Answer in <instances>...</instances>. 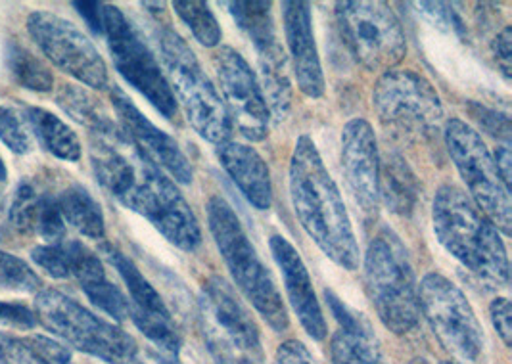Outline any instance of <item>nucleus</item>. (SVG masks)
<instances>
[{"mask_svg":"<svg viewBox=\"0 0 512 364\" xmlns=\"http://www.w3.org/2000/svg\"><path fill=\"white\" fill-rule=\"evenodd\" d=\"M290 196L303 230L330 261L357 271L361 251L340 190L309 135L296 140L290 158Z\"/></svg>","mask_w":512,"mask_h":364,"instance_id":"1","label":"nucleus"},{"mask_svg":"<svg viewBox=\"0 0 512 364\" xmlns=\"http://www.w3.org/2000/svg\"><path fill=\"white\" fill-rule=\"evenodd\" d=\"M434 232L447 253L491 288L509 286V255L499 230L455 184H443L432 205Z\"/></svg>","mask_w":512,"mask_h":364,"instance_id":"2","label":"nucleus"},{"mask_svg":"<svg viewBox=\"0 0 512 364\" xmlns=\"http://www.w3.org/2000/svg\"><path fill=\"white\" fill-rule=\"evenodd\" d=\"M206 209L211 236L233 274L238 290L275 332H284L290 326V317L280 296L279 286L261 261L233 205L221 196H213Z\"/></svg>","mask_w":512,"mask_h":364,"instance_id":"3","label":"nucleus"},{"mask_svg":"<svg viewBox=\"0 0 512 364\" xmlns=\"http://www.w3.org/2000/svg\"><path fill=\"white\" fill-rule=\"evenodd\" d=\"M365 288L382 324L397 336L419 326V286L399 236L382 228L365 255Z\"/></svg>","mask_w":512,"mask_h":364,"instance_id":"4","label":"nucleus"},{"mask_svg":"<svg viewBox=\"0 0 512 364\" xmlns=\"http://www.w3.org/2000/svg\"><path fill=\"white\" fill-rule=\"evenodd\" d=\"M158 46L163 75L194 131L213 144L229 140L233 131L231 119L192 48L171 27L158 31Z\"/></svg>","mask_w":512,"mask_h":364,"instance_id":"5","label":"nucleus"},{"mask_svg":"<svg viewBox=\"0 0 512 364\" xmlns=\"http://www.w3.org/2000/svg\"><path fill=\"white\" fill-rule=\"evenodd\" d=\"M198 324L215 363H265L256 320L225 278L210 276L202 284L198 296Z\"/></svg>","mask_w":512,"mask_h":364,"instance_id":"6","label":"nucleus"},{"mask_svg":"<svg viewBox=\"0 0 512 364\" xmlns=\"http://www.w3.org/2000/svg\"><path fill=\"white\" fill-rule=\"evenodd\" d=\"M35 317L48 332L71 347L108 364H125L139 357L137 342L116 324L96 317L70 296L45 288L35 297Z\"/></svg>","mask_w":512,"mask_h":364,"instance_id":"7","label":"nucleus"},{"mask_svg":"<svg viewBox=\"0 0 512 364\" xmlns=\"http://www.w3.org/2000/svg\"><path fill=\"white\" fill-rule=\"evenodd\" d=\"M449 156L466 182L476 207L493 227L511 234V188L505 184L484 138L463 119H449L443 129Z\"/></svg>","mask_w":512,"mask_h":364,"instance_id":"8","label":"nucleus"},{"mask_svg":"<svg viewBox=\"0 0 512 364\" xmlns=\"http://www.w3.org/2000/svg\"><path fill=\"white\" fill-rule=\"evenodd\" d=\"M102 35L106 37L112 62L119 75L133 89H137L165 119H177L179 104L169 89L158 60L142 41L133 23L112 4H102Z\"/></svg>","mask_w":512,"mask_h":364,"instance_id":"9","label":"nucleus"},{"mask_svg":"<svg viewBox=\"0 0 512 364\" xmlns=\"http://www.w3.org/2000/svg\"><path fill=\"white\" fill-rule=\"evenodd\" d=\"M373 108L386 127L409 137H432L443 121L440 94L411 69H390L376 81Z\"/></svg>","mask_w":512,"mask_h":364,"instance_id":"10","label":"nucleus"},{"mask_svg":"<svg viewBox=\"0 0 512 364\" xmlns=\"http://www.w3.org/2000/svg\"><path fill=\"white\" fill-rule=\"evenodd\" d=\"M142 215L179 250L194 251L202 244L200 223L175 182L144 154L140 156L137 182L123 204Z\"/></svg>","mask_w":512,"mask_h":364,"instance_id":"11","label":"nucleus"},{"mask_svg":"<svg viewBox=\"0 0 512 364\" xmlns=\"http://www.w3.org/2000/svg\"><path fill=\"white\" fill-rule=\"evenodd\" d=\"M342 37L359 64L371 71H390L405 52L407 41L401 22L384 2L346 0L336 4Z\"/></svg>","mask_w":512,"mask_h":364,"instance_id":"12","label":"nucleus"},{"mask_svg":"<svg viewBox=\"0 0 512 364\" xmlns=\"http://www.w3.org/2000/svg\"><path fill=\"white\" fill-rule=\"evenodd\" d=\"M419 309L443 347L461 361L480 363L484 330L465 294L440 273H428L419 286Z\"/></svg>","mask_w":512,"mask_h":364,"instance_id":"13","label":"nucleus"},{"mask_svg":"<svg viewBox=\"0 0 512 364\" xmlns=\"http://www.w3.org/2000/svg\"><path fill=\"white\" fill-rule=\"evenodd\" d=\"M236 25L256 48L259 85L269 112L282 121L292 106V83L288 75V58L280 45L271 14V2H229Z\"/></svg>","mask_w":512,"mask_h":364,"instance_id":"14","label":"nucleus"},{"mask_svg":"<svg viewBox=\"0 0 512 364\" xmlns=\"http://www.w3.org/2000/svg\"><path fill=\"white\" fill-rule=\"evenodd\" d=\"M27 31L56 68L91 89H108L110 77L104 58L73 23L52 12H33L27 18Z\"/></svg>","mask_w":512,"mask_h":364,"instance_id":"15","label":"nucleus"},{"mask_svg":"<svg viewBox=\"0 0 512 364\" xmlns=\"http://www.w3.org/2000/svg\"><path fill=\"white\" fill-rule=\"evenodd\" d=\"M213 68L229 119L242 137L261 142L269 133L271 112L256 73L231 46H221L215 52Z\"/></svg>","mask_w":512,"mask_h":364,"instance_id":"16","label":"nucleus"},{"mask_svg":"<svg viewBox=\"0 0 512 364\" xmlns=\"http://www.w3.org/2000/svg\"><path fill=\"white\" fill-rule=\"evenodd\" d=\"M102 253L127 286L129 319L167 357H177L181 351V334L162 296L125 253L110 244L102 246Z\"/></svg>","mask_w":512,"mask_h":364,"instance_id":"17","label":"nucleus"},{"mask_svg":"<svg viewBox=\"0 0 512 364\" xmlns=\"http://www.w3.org/2000/svg\"><path fill=\"white\" fill-rule=\"evenodd\" d=\"M342 169L351 194L367 217L380 209V152L367 119H351L342 131Z\"/></svg>","mask_w":512,"mask_h":364,"instance_id":"18","label":"nucleus"},{"mask_svg":"<svg viewBox=\"0 0 512 364\" xmlns=\"http://www.w3.org/2000/svg\"><path fill=\"white\" fill-rule=\"evenodd\" d=\"M110 100L119 117L121 131L139 148L140 152L148 160L154 161L160 169L167 171L175 181L190 184L194 177L192 165L185 156V152L181 150V146L177 144V140L169 137L160 127H156L119 87L112 89Z\"/></svg>","mask_w":512,"mask_h":364,"instance_id":"19","label":"nucleus"},{"mask_svg":"<svg viewBox=\"0 0 512 364\" xmlns=\"http://www.w3.org/2000/svg\"><path fill=\"white\" fill-rule=\"evenodd\" d=\"M282 18L298 87L307 98H321L325 94V73L315 43L311 4L303 0L282 2Z\"/></svg>","mask_w":512,"mask_h":364,"instance_id":"20","label":"nucleus"},{"mask_svg":"<svg viewBox=\"0 0 512 364\" xmlns=\"http://www.w3.org/2000/svg\"><path fill=\"white\" fill-rule=\"evenodd\" d=\"M269 246H271L273 259L284 278L288 301L302 322L303 330L315 342H323L328 336V326H326L321 303L313 290V282L303 263L302 255L280 234L271 236Z\"/></svg>","mask_w":512,"mask_h":364,"instance_id":"21","label":"nucleus"},{"mask_svg":"<svg viewBox=\"0 0 512 364\" xmlns=\"http://www.w3.org/2000/svg\"><path fill=\"white\" fill-rule=\"evenodd\" d=\"M64 246L70 257L71 276L77 278L94 307L117 322L129 319V299L114 282H110L98 255L77 240L64 242Z\"/></svg>","mask_w":512,"mask_h":364,"instance_id":"22","label":"nucleus"},{"mask_svg":"<svg viewBox=\"0 0 512 364\" xmlns=\"http://www.w3.org/2000/svg\"><path fill=\"white\" fill-rule=\"evenodd\" d=\"M215 156L244 198L259 211H267L273 204L271 173L265 160L248 144L225 140L217 144Z\"/></svg>","mask_w":512,"mask_h":364,"instance_id":"23","label":"nucleus"},{"mask_svg":"<svg viewBox=\"0 0 512 364\" xmlns=\"http://www.w3.org/2000/svg\"><path fill=\"white\" fill-rule=\"evenodd\" d=\"M325 297L334 319L340 324L330 342L332 364H382L369 322L332 292H325Z\"/></svg>","mask_w":512,"mask_h":364,"instance_id":"24","label":"nucleus"},{"mask_svg":"<svg viewBox=\"0 0 512 364\" xmlns=\"http://www.w3.org/2000/svg\"><path fill=\"white\" fill-rule=\"evenodd\" d=\"M420 186L417 175L396 152L380 158V202L396 215L411 217L419 204Z\"/></svg>","mask_w":512,"mask_h":364,"instance_id":"25","label":"nucleus"},{"mask_svg":"<svg viewBox=\"0 0 512 364\" xmlns=\"http://www.w3.org/2000/svg\"><path fill=\"white\" fill-rule=\"evenodd\" d=\"M25 121L29 123L33 135L43 144V148L54 158L64 161L81 160L83 148L79 138L58 115L43 108H27Z\"/></svg>","mask_w":512,"mask_h":364,"instance_id":"26","label":"nucleus"},{"mask_svg":"<svg viewBox=\"0 0 512 364\" xmlns=\"http://www.w3.org/2000/svg\"><path fill=\"white\" fill-rule=\"evenodd\" d=\"M64 221L91 240H104L106 221L102 207L83 186H71L58 198Z\"/></svg>","mask_w":512,"mask_h":364,"instance_id":"27","label":"nucleus"},{"mask_svg":"<svg viewBox=\"0 0 512 364\" xmlns=\"http://www.w3.org/2000/svg\"><path fill=\"white\" fill-rule=\"evenodd\" d=\"M56 100H58V106L70 115L71 119L91 129L94 135L110 133L117 127L93 94L77 85H62Z\"/></svg>","mask_w":512,"mask_h":364,"instance_id":"28","label":"nucleus"},{"mask_svg":"<svg viewBox=\"0 0 512 364\" xmlns=\"http://www.w3.org/2000/svg\"><path fill=\"white\" fill-rule=\"evenodd\" d=\"M6 66L16 83L35 92H50L54 87V75L43 60L31 54L25 46L10 41L6 45Z\"/></svg>","mask_w":512,"mask_h":364,"instance_id":"29","label":"nucleus"},{"mask_svg":"<svg viewBox=\"0 0 512 364\" xmlns=\"http://www.w3.org/2000/svg\"><path fill=\"white\" fill-rule=\"evenodd\" d=\"M173 10L177 16L187 23L194 39L206 48H215L221 43L223 31L217 22L213 10L204 0H177L173 2Z\"/></svg>","mask_w":512,"mask_h":364,"instance_id":"30","label":"nucleus"},{"mask_svg":"<svg viewBox=\"0 0 512 364\" xmlns=\"http://www.w3.org/2000/svg\"><path fill=\"white\" fill-rule=\"evenodd\" d=\"M43 286L41 278L24 259L0 251V288L16 292H35Z\"/></svg>","mask_w":512,"mask_h":364,"instance_id":"31","label":"nucleus"},{"mask_svg":"<svg viewBox=\"0 0 512 364\" xmlns=\"http://www.w3.org/2000/svg\"><path fill=\"white\" fill-rule=\"evenodd\" d=\"M39 194L31 182L22 181L16 188L14 200L8 211L10 225L20 230V232H29L35 230V219H37V207H39Z\"/></svg>","mask_w":512,"mask_h":364,"instance_id":"32","label":"nucleus"},{"mask_svg":"<svg viewBox=\"0 0 512 364\" xmlns=\"http://www.w3.org/2000/svg\"><path fill=\"white\" fill-rule=\"evenodd\" d=\"M35 230L41 234L47 244H60L66 238V221L62 215V209L58 204V198L41 196L37 207V219Z\"/></svg>","mask_w":512,"mask_h":364,"instance_id":"33","label":"nucleus"},{"mask_svg":"<svg viewBox=\"0 0 512 364\" xmlns=\"http://www.w3.org/2000/svg\"><path fill=\"white\" fill-rule=\"evenodd\" d=\"M0 140L16 154H27L31 150V135L24 119L6 106H0Z\"/></svg>","mask_w":512,"mask_h":364,"instance_id":"34","label":"nucleus"},{"mask_svg":"<svg viewBox=\"0 0 512 364\" xmlns=\"http://www.w3.org/2000/svg\"><path fill=\"white\" fill-rule=\"evenodd\" d=\"M66 242V240H64ZM64 242L60 244H45L31 251V259L37 267H41L48 276L56 280L71 278L70 257Z\"/></svg>","mask_w":512,"mask_h":364,"instance_id":"35","label":"nucleus"},{"mask_svg":"<svg viewBox=\"0 0 512 364\" xmlns=\"http://www.w3.org/2000/svg\"><path fill=\"white\" fill-rule=\"evenodd\" d=\"M0 364H48L29 347V343L0 332Z\"/></svg>","mask_w":512,"mask_h":364,"instance_id":"36","label":"nucleus"},{"mask_svg":"<svg viewBox=\"0 0 512 364\" xmlns=\"http://www.w3.org/2000/svg\"><path fill=\"white\" fill-rule=\"evenodd\" d=\"M25 342L29 343V347L48 364H71V353L68 347H64L62 343L54 342L47 336H39L33 334L29 338H25Z\"/></svg>","mask_w":512,"mask_h":364,"instance_id":"37","label":"nucleus"},{"mask_svg":"<svg viewBox=\"0 0 512 364\" xmlns=\"http://www.w3.org/2000/svg\"><path fill=\"white\" fill-rule=\"evenodd\" d=\"M511 301L507 297H495L489 305V317L491 324L501 336L503 343L509 347L511 345L512 326H511Z\"/></svg>","mask_w":512,"mask_h":364,"instance_id":"38","label":"nucleus"},{"mask_svg":"<svg viewBox=\"0 0 512 364\" xmlns=\"http://www.w3.org/2000/svg\"><path fill=\"white\" fill-rule=\"evenodd\" d=\"M0 324L31 330L37 326V317H35V311L27 309L25 305L0 301Z\"/></svg>","mask_w":512,"mask_h":364,"instance_id":"39","label":"nucleus"},{"mask_svg":"<svg viewBox=\"0 0 512 364\" xmlns=\"http://www.w3.org/2000/svg\"><path fill=\"white\" fill-rule=\"evenodd\" d=\"M472 115L476 117V121H480V125L486 131H489L493 137L501 138L505 142L511 140V123H509L507 115L491 112V110H486L482 106H474Z\"/></svg>","mask_w":512,"mask_h":364,"instance_id":"40","label":"nucleus"},{"mask_svg":"<svg viewBox=\"0 0 512 364\" xmlns=\"http://www.w3.org/2000/svg\"><path fill=\"white\" fill-rule=\"evenodd\" d=\"M512 31L507 25L503 31L497 33V37L491 43V52L493 58L497 62V66L501 68V73L505 75V79H511V60H512Z\"/></svg>","mask_w":512,"mask_h":364,"instance_id":"41","label":"nucleus"},{"mask_svg":"<svg viewBox=\"0 0 512 364\" xmlns=\"http://www.w3.org/2000/svg\"><path fill=\"white\" fill-rule=\"evenodd\" d=\"M275 364H315L309 349L298 340L280 343L275 355Z\"/></svg>","mask_w":512,"mask_h":364,"instance_id":"42","label":"nucleus"},{"mask_svg":"<svg viewBox=\"0 0 512 364\" xmlns=\"http://www.w3.org/2000/svg\"><path fill=\"white\" fill-rule=\"evenodd\" d=\"M81 18L93 29L96 35H102V2H91V0H77L73 2Z\"/></svg>","mask_w":512,"mask_h":364,"instance_id":"43","label":"nucleus"},{"mask_svg":"<svg viewBox=\"0 0 512 364\" xmlns=\"http://www.w3.org/2000/svg\"><path fill=\"white\" fill-rule=\"evenodd\" d=\"M493 160H495V165H497L503 181L511 188V152H509V146L497 148Z\"/></svg>","mask_w":512,"mask_h":364,"instance_id":"44","label":"nucleus"},{"mask_svg":"<svg viewBox=\"0 0 512 364\" xmlns=\"http://www.w3.org/2000/svg\"><path fill=\"white\" fill-rule=\"evenodd\" d=\"M6 179H8V169H6L4 161L0 158V182H6Z\"/></svg>","mask_w":512,"mask_h":364,"instance_id":"45","label":"nucleus"},{"mask_svg":"<svg viewBox=\"0 0 512 364\" xmlns=\"http://www.w3.org/2000/svg\"><path fill=\"white\" fill-rule=\"evenodd\" d=\"M158 359L162 361V364H181V361H177V357H165V355H162Z\"/></svg>","mask_w":512,"mask_h":364,"instance_id":"46","label":"nucleus"},{"mask_svg":"<svg viewBox=\"0 0 512 364\" xmlns=\"http://www.w3.org/2000/svg\"><path fill=\"white\" fill-rule=\"evenodd\" d=\"M411 364H430V363H428V361H426V359H420V357H417V359H413V361H411Z\"/></svg>","mask_w":512,"mask_h":364,"instance_id":"47","label":"nucleus"},{"mask_svg":"<svg viewBox=\"0 0 512 364\" xmlns=\"http://www.w3.org/2000/svg\"><path fill=\"white\" fill-rule=\"evenodd\" d=\"M125 364H146V363H142V361H140L139 357H137V359H131V361H129V363H125Z\"/></svg>","mask_w":512,"mask_h":364,"instance_id":"48","label":"nucleus"},{"mask_svg":"<svg viewBox=\"0 0 512 364\" xmlns=\"http://www.w3.org/2000/svg\"><path fill=\"white\" fill-rule=\"evenodd\" d=\"M2 211H4V200H2V196H0V215H2Z\"/></svg>","mask_w":512,"mask_h":364,"instance_id":"49","label":"nucleus"},{"mask_svg":"<svg viewBox=\"0 0 512 364\" xmlns=\"http://www.w3.org/2000/svg\"><path fill=\"white\" fill-rule=\"evenodd\" d=\"M442 364H461L459 361H445V363Z\"/></svg>","mask_w":512,"mask_h":364,"instance_id":"50","label":"nucleus"}]
</instances>
